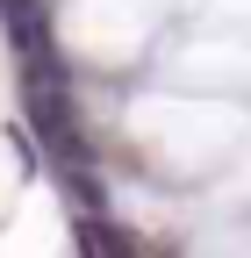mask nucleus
<instances>
[{"mask_svg": "<svg viewBox=\"0 0 251 258\" xmlns=\"http://www.w3.org/2000/svg\"><path fill=\"white\" fill-rule=\"evenodd\" d=\"M130 129L151 151H165L172 165H208L223 144L244 137V115L223 108V101H172V93H151V101H137Z\"/></svg>", "mask_w": 251, "mask_h": 258, "instance_id": "1", "label": "nucleus"}, {"mask_svg": "<svg viewBox=\"0 0 251 258\" xmlns=\"http://www.w3.org/2000/svg\"><path fill=\"white\" fill-rule=\"evenodd\" d=\"M57 29H65V43L79 57H137L151 43V29H158V0H65V15H57Z\"/></svg>", "mask_w": 251, "mask_h": 258, "instance_id": "2", "label": "nucleus"}, {"mask_svg": "<svg viewBox=\"0 0 251 258\" xmlns=\"http://www.w3.org/2000/svg\"><path fill=\"white\" fill-rule=\"evenodd\" d=\"M172 72L194 86H244L251 79V29L244 22H208L201 36L172 50Z\"/></svg>", "mask_w": 251, "mask_h": 258, "instance_id": "3", "label": "nucleus"}, {"mask_svg": "<svg viewBox=\"0 0 251 258\" xmlns=\"http://www.w3.org/2000/svg\"><path fill=\"white\" fill-rule=\"evenodd\" d=\"M208 15H215V22H244V29H251V0H208Z\"/></svg>", "mask_w": 251, "mask_h": 258, "instance_id": "4", "label": "nucleus"}]
</instances>
